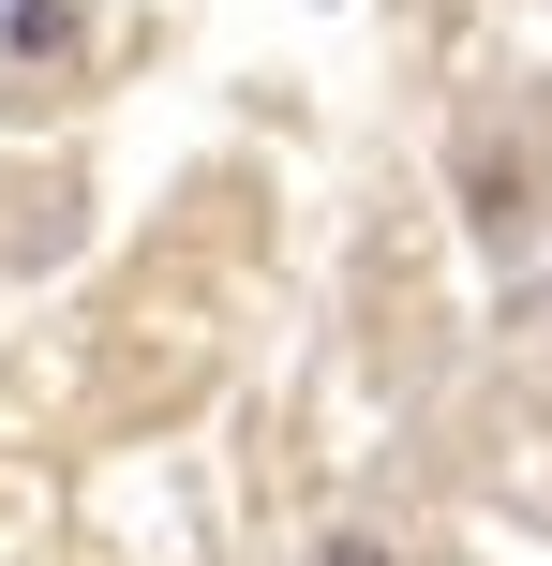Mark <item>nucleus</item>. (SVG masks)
Instances as JSON below:
<instances>
[{
	"instance_id": "obj_2",
	"label": "nucleus",
	"mask_w": 552,
	"mask_h": 566,
	"mask_svg": "<svg viewBox=\"0 0 552 566\" xmlns=\"http://www.w3.org/2000/svg\"><path fill=\"white\" fill-rule=\"evenodd\" d=\"M299 566H404V552H388V537H374V522H329V537H314V552H299Z\"/></svg>"
},
{
	"instance_id": "obj_1",
	"label": "nucleus",
	"mask_w": 552,
	"mask_h": 566,
	"mask_svg": "<svg viewBox=\"0 0 552 566\" xmlns=\"http://www.w3.org/2000/svg\"><path fill=\"white\" fill-rule=\"evenodd\" d=\"M464 224L493 239V254H523V224H538V179H523V149H464Z\"/></svg>"
}]
</instances>
